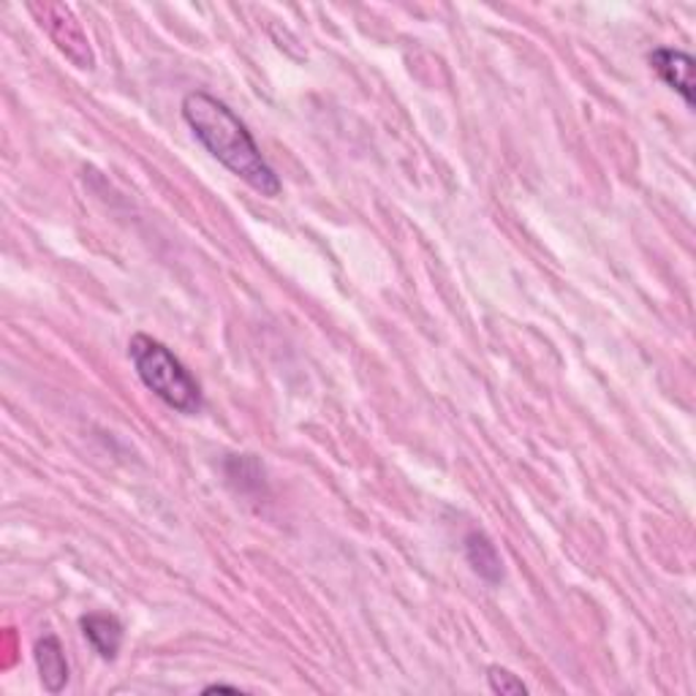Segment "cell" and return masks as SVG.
Returning a JSON list of instances; mask_svg holds the SVG:
<instances>
[{"mask_svg":"<svg viewBox=\"0 0 696 696\" xmlns=\"http://www.w3.org/2000/svg\"><path fill=\"white\" fill-rule=\"evenodd\" d=\"M182 120L193 131V137L205 145V150L212 158L223 163L231 175L240 177L242 182H248L253 191H259L261 197L275 199L284 191V182L275 175V169L267 163V158L261 156L259 145H256L253 133L248 131V126L226 107L223 101H218L216 96L205 93V90H191V93L182 99Z\"/></svg>","mask_w":696,"mask_h":696,"instance_id":"1","label":"cell"},{"mask_svg":"<svg viewBox=\"0 0 696 696\" xmlns=\"http://www.w3.org/2000/svg\"><path fill=\"white\" fill-rule=\"evenodd\" d=\"M128 357H131L133 368H137L139 381L158 400L175 408L177 414L197 417L201 408H205V395H201L199 381L161 340L142 332L133 335L131 344H128Z\"/></svg>","mask_w":696,"mask_h":696,"instance_id":"2","label":"cell"},{"mask_svg":"<svg viewBox=\"0 0 696 696\" xmlns=\"http://www.w3.org/2000/svg\"><path fill=\"white\" fill-rule=\"evenodd\" d=\"M30 14L39 20V28L47 30V36L52 39V44L58 47L77 69H93L96 58L90 50V41L84 36L82 26L74 14H71L69 6L63 3H30Z\"/></svg>","mask_w":696,"mask_h":696,"instance_id":"3","label":"cell"},{"mask_svg":"<svg viewBox=\"0 0 696 696\" xmlns=\"http://www.w3.org/2000/svg\"><path fill=\"white\" fill-rule=\"evenodd\" d=\"M650 69L656 71L664 82L686 101V107H694V58L683 50H672V47H658L647 54Z\"/></svg>","mask_w":696,"mask_h":696,"instance_id":"4","label":"cell"},{"mask_svg":"<svg viewBox=\"0 0 696 696\" xmlns=\"http://www.w3.org/2000/svg\"><path fill=\"white\" fill-rule=\"evenodd\" d=\"M36 667H39L41 686H44L47 694H60L66 686H69V662H66V653L60 639L54 634H47L36 643Z\"/></svg>","mask_w":696,"mask_h":696,"instance_id":"5","label":"cell"},{"mask_svg":"<svg viewBox=\"0 0 696 696\" xmlns=\"http://www.w3.org/2000/svg\"><path fill=\"white\" fill-rule=\"evenodd\" d=\"M84 639L90 647L103 658V662H115L123 647V623L109 613H90L79 620Z\"/></svg>","mask_w":696,"mask_h":696,"instance_id":"6","label":"cell"},{"mask_svg":"<svg viewBox=\"0 0 696 696\" xmlns=\"http://www.w3.org/2000/svg\"><path fill=\"white\" fill-rule=\"evenodd\" d=\"M463 545H466V560L485 583L498 585L504 579V560H500L498 547L493 545L490 536L481 534V530H471Z\"/></svg>","mask_w":696,"mask_h":696,"instance_id":"7","label":"cell"},{"mask_svg":"<svg viewBox=\"0 0 696 696\" xmlns=\"http://www.w3.org/2000/svg\"><path fill=\"white\" fill-rule=\"evenodd\" d=\"M487 683H490V688L500 696H525L528 694V686L520 680V677L515 675V672H509L506 667H498V664H493V667H487Z\"/></svg>","mask_w":696,"mask_h":696,"instance_id":"8","label":"cell"},{"mask_svg":"<svg viewBox=\"0 0 696 696\" xmlns=\"http://www.w3.org/2000/svg\"><path fill=\"white\" fill-rule=\"evenodd\" d=\"M216 692L237 694V692H240V688H235V686H223V683H216V686H207V688H205V694H216Z\"/></svg>","mask_w":696,"mask_h":696,"instance_id":"9","label":"cell"}]
</instances>
